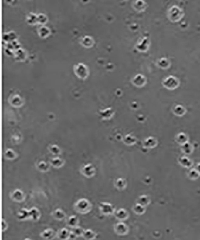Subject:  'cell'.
Returning <instances> with one entry per match:
<instances>
[{
  "mask_svg": "<svg viewBox=\"0 0 200 240\" xmlns=\"http://www.w3.org/2000/svg\"><path fill=\"white\" fill-rule=\"evenodd\" d=\"M91 204L86 199H81L75 204V209L80 214H86L91 210Z\"/></svg>",
  "mask_w": 200,
  "mask_h": 240,
  "instance_id": "1",
  "label": "cell"
},
{
  "mask_svg": "<svg viewBox=\"0 0 200 240\" xmlns=\"http://www.w3.org/2000/svg\"><path fill=\"white\" fill-rule=\"evenodd\" d=\"M81 174L86 177V178H91L93 177L96 173L95 168L91 164H87L84 165L81 168Z\"/></svg>",
  "mask_w": 200,
  "mask_h": 240,
  "instance_id": "2",
  "label": "cell"
},
{
  "mask_svg": "<svg viewBox=\"0 0 200 240\" xmlns=\"http://www.w3.org/2000/svg\"><path fill=\"white\" fill-rule=\"evenodd\" d=\"M100 212L106 215H110L114 212V208L113 206L108 202H102L99 206Z\"/></svg>",
  "mask_w": 200,
  "mask_h": 240,
  "instance_id": "3",
  "label": "cell"
},
{
  "mask_svg": "<svg viewBox=\"0 0 200 240\" xmlns=\"http://www.w3.org/2000/svg\"><path fill=\"white\" fill-rule=\"evenodd\" d=\"M10 197L14 201L17 202H21L25 199V195L22 190L19 189H16L11 193Z\"/></svg>",
  "mask_w": 200,
  "mask_h": 240,
  "instance_id": "4",
  "label": "cell"
},
{
  "mask_svg": "<svg viewBox=\"0 0 200 240\" xmlns=\"http://www.w3.org/2000/svg\"><path fill=\"white\" fill-rule=\"evenodd\" d=\"M40 212L37 208L33 207L29 210V218L32 221H37L40 217Z\"/></svg>",
  "mask_w": 200,
  "mask_h": 240,
  "instance_id": "5",
  "label": "cell"
},
{
  "mask_svg": "<svg viewBox=\"0 0 200 240\" xmlns=\"http://www.w3.org/2000/svg\"><path fill=\"white\" fill-rule=\"evenodd\" d=\"M79 223V219L76 215H71L67 220V225L73 228L78 226Z\"/></svg>",
  "mask_w": 200,
  "mask_h": 240,
  "instance_id": "6",
  "label": "cell"
},
{
  "mask_svg": "<svg viewBox=\"0 0 200 240\" xmlns=\"http://www.w3.org/2000/svg\"><path fill=\"white\" fill-rule=\"evenodd\" d=\"M50 164L54 168H59L64 165V161L62 158H60L59 157H55L51 159Z\"/></svg>",
  "mask_w": 200,
  "mask_h": 240,
  "instance_id": "7",
  "label": "cell"
},
{
  "mask_svg": "<svg viewBox=\"0 0 200 240\" xmlns=\"http://www.w3.org/2000/svg\"><path fill=\"white\" fill-rule=\"evenodd\" d=\"M36 167L39 171L45 172L49 171L50 165L45 161H40L39 163H37Z\"/></svg>",
  "mask_w": 200,
  "mask_h": 240,
  "instance_id": "8",
  "label": "cell"
},
{
  "mask_svg": "<svg viewBox=\"0 0 200 240\" xmlns=\"http://www.w3.org/2000/svg\"><path fill=\"white\" fill-rule=\"evenodd\" d=\"M70 237V233L65 228L62 229L58 234V237L60 240H67Z\"/></svg>",
  "mask_w": 200,
  "mask_h": 240,
  "instance_id": "9",
  "label": "cell"
},
{
  "mask_svg": "<svg viewBox=\"0 0 200 240\" xmlns=\"http://www.w3.org/2000/svg\"><path fill=\"white\" fill-rule=\"evenodd\" d=\"M17 216L18 219L20 220H25L29 218V211L24 208L22 209L18 212Z\"/></svg>",
  "mask_w": 200,
  "mask_h": 240,
  "instance_id": "10",
  "label": "cell"
},
{
  "mask_svg": "<svg viewBox=\"0 0 200 240\" xmlns=\"http://www.w3.org/2000/svg\"><path fill=\"white\" fill-rule=\"evenodd\" d=\"M42 237L46 240H51L54 236V232L52 229H47L44 231L42 234H41Z\"/></svg>",
  "mask_w": 200,
  "mask_h": 240,
  "instance_id": "11",
  "label": "cell"
},
{
  "mask_svg": "<svg viewBox=\"0 0 200 240\" xmlns=\"http://www.w3.org/2000/svg\"><path fill=\"white\" fill-rule=\"evenodd\" d=\"M4 157L8 160H13L17 157V154L13 150L8 149L4 152Z\"/></svg>",
  "mask_w": 200,
  "mask_h": 240,
  "instance_id": "12",
  "label": "cell"
},
{
  "mask_svg": "<svg viewBox=\"0 0 200 240\" xmlns=\"http://www.w3.org/2000/svg\"><path fill=\"white\" fill-rule=\"evenodd\" d=\"M83 236L86 240H93L96 236V234L90 229H87L84 231Z\"/></svg>",
  "mask_w": 200,
  "mask_h": 240,
  "instance_id": "13",
  "label": "cell"
},
{
  "mask_svg": "<svg viewBox=\"0 0 200 240\" xmlns=\"http://www.w3.org/2000/svg\"><path fill=\"white\" fill-rule=\"evenodd\" d=\"M53 217L59 220H61L66 217L65 213L60 209H57L53 212Z\"/></svg>",
  "mask_w": 200,
  "mask_h": 240,
  "instance_id": "14",
  "label": "cell"
},
{
  "mask_svg": "<svg viewBox=\"0 0 200 240\" xmlns=\"http://www.w3.org/2000/svg\"><path fill=\"white\" fill-rule=\"evenodd\" d=\"M49 152L53 155H59L61 153V149L56 145H51L48 147Z\"/></svg>",
  "mask_w": 200,
  "mask_h": 240,
  "instance_id": "15",
  "label": "cell"
},
{
  "mask_svg": "<svg viewBox=\"0 0 200 240\" xmlns=\"http://www.w3.org/2000/svg\"><path fill=\"white\" fill-rule=\"evenodd\" d=\"M114 215L117 218L120 219V220L124 219L126 218V212L123 210H119L118 211H117L115 212Z\"/></svg>",
  "mask_w": 200,
  "mask_h": 240,
  "instance_id": "16",
  "label": "cell"
},
{
  "mask_svg": "<svg viewBox=\"0 0 200 240\" xmlns=\"http://www.w3.org/2000/svg\"><path fill=\"white\" fill-rule=\"evenodd\" d=\"M115 186L118 189H123L125 186V182L122 179H118L115 181Z\"/></svg>",
  "mask_w": 200,
  "mask_h": 240,
  "instance_id": "17",
  "label": "cell"
},
{
  "mask_svg": "<svg viewBox=\"0 0 200 240\" xmlns=\"http://www.w3.org/2000/svg\"><path fill=\"white\" fill-rule=\"evenodd\" d=\"M84 231L81 228H80L79 226H77V227L74 228V230L73 231L72 234L75 236H76V237L81 236V235L83 236V235L84 234Z\"/></svg>",
  "mask_w": 200,
  "mask_h": 240,
  "instance_id": "18",
  "label": "cell"
},
{
  "mask_svg": "<svg viewBox=\"0 0 200 240\" xmlns=\"http://www.w3.org/2000/svg\"><path fill=\"white\" fill-rule=\"evenodd\" d=\"M25 240H30L29 239H25Z\"/></svg>",
  "mask_w": 200,
  "mask_h": 240,
  "instance_id": "19",
  "label": "cell"
}]
</instances>
